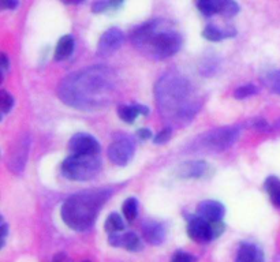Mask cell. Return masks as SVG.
Returning <instances> with one entry per match:
<instances>
[{"mask_svg": "<svg viewBox=\"0 0 280 262\" xmlns=\"http://www.w3.org/2000/svg\"><path fill=\"white\" fill-rule=\"evenodd\" d=\"M118 78L114 70L104 66H91L73 73L59 85L63 103L81 111H97L114 101Z\"/></svg>", "mask_w": 280, "mask_h": 262, "instance_id": "6da1fadb", "label": "cell"}, {"mask_svg": "<svg viewBox=\"0 0 280 262\" xmlns=\"http://www.w3.org/2000/svg\"><path fill=\"white\" fill-rule=\"evenodd\" d=\"M156 101L163 117L170 122L186 124L199 111L201 98L194 86L183 75L167 73L157 81Z\"/></svg>", "mask_w": 280, "mask_h": 262, "instance_id": "7a4b0ae2", "label": "cell"}, {"mask_svg": "<svg viewBox=\"0 0 280 262\" xmlns=\"http://www.w3.org/2000/svg\"><path fill=\"white\" fill-rule=\"evenodd\" d=\"M109 195V190H91L72 195L60 209L64 224L78 232L91 229Z\"/></svg>", "mask_w": 280, "mask_h": 262, "instance_id": "3957f363", "label": "cell"}, {"mask_svg": "<svg viewBox=\"0 0 280 262\" xmlns=\"http://www.w3.org/2000/svg\"><path fill=\"white\" fill-rule=\"evenodd\" d=\"M160 21H149L131 33V41L138 49L163 60L175 55L182 47V37L174 30H159Z\"/></svg>", "mask_w": 280, "mask_h": 262, "instance_id": "277c9868", "label": "cell"}, {"mask_svg": "<svg viewBox=\"0 0 280 262\" xmlns=\"http://www.w3.org/2000/svg\"><path fill=\"white\" fill-rule=\"evenodd\" d=\"M239 137L237 127H223L218 130L206 131L197 137L189 149L194 153H220L235 144Z\"/></svg>", "mask_w": 280, "mask_h": 262, "instance_id": "5b68a950", "label": "cell"}, {"mask_svg": "<svg viewBox=\"0 0 280 262\" xmlns=\"http://www.w3.org/2000/svg\"><path fill=\"white\" fill-rule=\"evenodd\" d=\"M101 169V161L97 155H74L67 157L62 164L64 178L74 182H88L96 178Z\"/></svg>", "mask_w": 280, "mask_h": 262, "instance_id": "8992f818", "label": "cell"}, {"mask_svg": "<svg viewBox=\"0 0 280 262\" xmlns=\"http://www.w3.org/2000/svg\"><path fill=\"white\" fill-rule=\"evenodd\" d=\"M224 229V224L222 221L211 223L202 217H191L187 223V235L190 239L198 243H206L212 239L222 235Z\"/></svg>", "mask_w": 280, "mask_h": 262, "instance_id": "52a82bcc", "label": "cell"}, {"mask_svg": "<svg viewBox=\"0 0 280 262\" xmlns=\"http://www.w3.org/2000/svg\"><path fill=\"white\" fill-rule=\"evenodd\" d=\"M30 145H32V137L29 133H25L15 141L14 145L10 148L6 163H7V168L15 175L24 172L29 157Z\"/></svg>", "mask_w": 280, "mask_h": 262, "instance_id": "ba28073f", "label": "cell"}, {"mask_svg": "<svg viewBox=\"0 0 280 262\" xmlns=\"http://www.w3.org/2000/svg\"><path fill=\"white\" fill-rule=\"evenodd\" d=\"M134 150H135V144L130 137L119 136L108 146V157L116 165L124 167L133 159Z\"/></svg>", "mask_w": 280, "mask_h": 262, "instance_id": "9c48e42d", "label": "cell"}, {"mask_svg": "<svg viewBox=\"0 0 280 262\" xmlns=\"http://www.w3.org/2000/svg\"><path fill=\"white\" fill-rule=\"evenodd\" d=\"M124 41L123 32L118 28H111L103 33L97 44V55L100 56H111L112 53L122 47Z\"/></svg>", "mask_w": 280, "mask_h": 262, "instance_id": "30bf717a", "label": "cell"}, {"mask_svg": "<svg viewBox=\"0 0 280 262\" xmlns=\"http://www.w3.org/2000/svg\"><path fill=\"white\" fill-rule=\"evenodd\" d=\"M70 150L76 155H97L100 152V145L91 134L78 133L70 140Z\"/></svg>", "mask_w": 280, "mask_h": 262, "instance_id": "8fae6325", "label": "cell"}, {"mask_svg": "<svg viewBox=\"0 0 280 262\" xmlns=\"http://www.w3.org/2000/svg\"><path fill=\"white\" fill-rule=\"evenodd\" d=\"M108 242L114 247H123L128 251H138L143 247L141 239L135 232H115L109 235Z\"/></svg>", "mask_w": 280, "mask_h": 262, "instance_id": "7c38bea8", "label": "cell"}, {"mask_svg": "<svg viewBox=\"0 0 280 262\" xmlns=\"http://www.w3.org/2000/svg\"><path fill=\"white\" fill-rule=\"evenodd\" d=\"M226 215V209H224L223 204L218 201H202L198 206V216L202 217L205 220L211 221V223H219Z\"/></svg>", "mask_w": 280, "mask_h": 262, "instance_id": "4fadbf2b", "label": "cell"}, {"mask_svg": "<svg viewBox=\"0 0 280 262\" xmlns=\"http://www.w3.org/2000/svg\"><path fill=\"white\" fill-rule=\"evenodd\" d=\"M143 229V238L151 244H162L166 238V231L160 223L153 220L144 221L141 225Z\"/></svg>", "mask_w": 280, "mask_h": 262, "instance_id": "5bb4252c", "label": "cell"}, {"mask_svg": "<svg viewBox=\"0 0 280 262\" xmlns=\"http://www.w3.org/2000/svg\"><path fill=\"white\" fill-rule=\"evenodd\" d=\"M235 262H265V258L258 246L243 242L239 244Z\"/></svg>", "mask_w": 280, "mask_h": 262, "instance_id": "9a60e30c", "label": "cell"}, {"mask_svg": "<svg viewBox=\"0 0 280 262\" xmlns=\"http://www.w3.org/2000/svg\"><path fill=\"white\" fill-rule=\"evenodd\" d=\"M206 172V164L204 161H189L183 163L178 168V176L186 179L201 178Z\"/></svg>", "mask_w": 280, "mask_h": 262, "instance_id": "2e32d148", "label": "cell"}, {"mask_svg": "<svg viewBox=\"0 0 280 262\" xmlns=\"http://www.w3.org/2000/svg\"><path fill=\"white\" fill-rule=\"evenodd\" d=\"M149 109L143 105H120L118 108V116L124 123H134L138 115H148Z\"/></svg>", "mask_w": 280, "mask_h": 262, "instance_id": "e0dca14e", "label": "cell"}, {"mask_svg": "<svg viewBox=\"0 0 280 262\" xmlns=\"http://www.w3.org/2000/svg\"><path fill=\"white\" fill-rule=\"evenodd\" d=\"M74 38L72 36H63L59 42H57L56 49H55V55H53V59L56 61H62L64 59L70 56L74 51Z\"/></svg>", "mask_w": 280, "mask_h": 262, "instance_id": "ac0fdd59", "label": "cell"}, {"mask_svg": "<svg viewBox=\"0 0 280 262\" xmlns=\"http://www.w3.org/2000/svg\"><path fill=\"white\" fill-rule=\"evenodd\" d=\"M265 190L272 204L280 208V180L276 176H269L265 180Z\"/></svg>", "mask_w": 280, "mask_h": 262, "instance_id": "d6986e66", "label": "cell"}, {"mask_svg": "<svg viewBox=\"0 0 280 262\" xmlns=\"http://www.w3.org/2000/svg\"><path fill=\"white\" fill-rule=\"evenodd\" d=\"M124 224L122 217L118 213H111V215L107 217V220L104 223V229L108 232V234H115V232H120L123 231Z\"/></svg>", "mask_w": 280, "mask_h": 262, "instance_id": "ffe728a7", "label": "cell"}, {"mask_svg": "<svg viewBox=\"0 0 280 262\" xmlns=\"http://www.w3.org/2000/svg\"><path fill=\"white\" fill-rule=\"evenodd\" d=\"M220 0H197V7L206 17L218 14Z\"/></svg>", "mask_w": 280, "mask_h": 262, "instance_id": "44dd1931", "label": "cell"}, {"mask_svg": "<svg viewBox=\"0 0 280 262\" xmlns=\"http://www.w3.org/2000/svg\"><path fill=\"white\" fill-rule=\"evenodd\" d=\"M122 211H123V215L126 217V220L127 221H134L135 220V217L138 215V202L135 198H127L126 201L123 202V208H122Z\"/></svg>", "mask_w": 280, "mask_h": 262, "instance_id": "7402d4cb", "label": "cell"}, {"mask_svg": "<svg viewBox=\"0 0 280 262\" xmlns=\"http://www.w3.org/2000/svg\"><path fill=\"white\" fill-rule=\"evenodd\" d=\"M239 13V6L235 0H220L219 5V14L224 17H234Z\"/></svg>", "mask_w": 280, "mask_h": 262, "instance_id": "603a6c76", "label": "cell"}, {"mask_svg": "<svg viewBox=\"0 0 280 262\" xmlns=\"http://www.w3.org/2000/svg\"><path fill=\"white\" fill-rule=\"evenodd\" d=\"M202 37L209 40V41H220V40H223L224 37H227V34H224V33L222 32V30H219L216 26L209 25V26H206V28L204 29Z\"/></svg>", "mask_w": 280, "mask_h": 262, "instance_id": "cb8c5ba5", "label": "cell"}, {"mask_svg": "<svg viewBox=\"0 0 280 262\" xmlns=\"http://www.w3.org/2000/svg\"><path fill=\"white\" fill-rule=\"evenodd\" d=\"M257 88L254 85H245V86H239L235 92H234V96L238 100H243V98H247L253 96V94H257Z\"/></svg>", "mask_w": 280, "mask_h": 262, "instance_id": "d4e9b609", "label": "cell"}, {"mask_svg": "<svg viewBox=\"0 0 280 262\" xmlns=\"http://www.w3.org/2000/svg\"><path fill=\"white\" fill-rule=\"evenodd\" d=\"M14 105V97L10 93H7L6 90L0 92V108H2V112L7 113Z\"/></svg>", "mask_w": 280, "mask_h": 262, "instance_id": "484cf974", "label": "cell"}, {"mask_svg": "<svg viewBox=\"0 0 280 262\" xmlns=\"http://www.w3.org/2000/svg\"><path fill=\"white\" fill-rule=\"evenodd\" d=\"M171 262H197V258L189 253H183V251H178L172 255Z\"/></svg>", "mask_w": 280, "mask_h": 262, "instance_id": "4316f807", "label": "cell"}, {"mask_svg": "<svg viewBox=\"0 0 280 262\" xmlns=\"http://www.w3.org/2000/svg\"><path fill=\"white\" fill-rule=\"evenodd\" d=\"M171 134H172V130L170 128V127H167V128L162 130L156 137H155V144H157V145H160V144H166V142H168L170 138H171Z\"/></svg>", "mask_w": 280, "mask_h": 262, "instance_id": "83f0119b", "label": "cell"}, {"mask_svg": "<svg viewBox=\"0 0 280 262\" xmlns=\"http://www.w3.org/2000/svg\"><path fill=\"white\" fill-rule=\"evenodd\" d=\"M109 7H111L109 2H96L95 5L92 6V10H93V13H104Z\"/></svg>", "mask_w": 280, "mask_h": 262, "instance_id": "f1b7e54d", "label": "cell"}, {"mask_svg": "<svg viewBox=\"0 0 280 262\" xmlns=\"http://www.w3.org/2000/svg\"><path fill=\"white\" fill-rule=\"evenodd\" d=\"M0 5L3 10H15L18 7L19 0H0Z\"/></svg>", "mask_w": 280, "mask_h": 262, "instance_id": "f546056e", "label": "cell"}, {"mask_svg": "<svg viewBox=\"0 0 280 262\" xmlns=\"http://www.w3.org/2000/svg\"><path fill=\"white\" fill-rule=\"evenodd\" d=\"M137 134L143 141H147L149 140V138H152V133H151V130H148V128H139Z\"/></svg>", "mask_w": 280, "mask_h": 262, "instance_id": "4dcf8cb0", "label": "cell"}, {"mask_svg": "<svg viewBox=\"0 0 280 262\" xmlns=\"http://www.w3.org/2000/svg\"><path fill=\"white\" fill-rule=\"evenodd\" d=\"M7 234H9V225L6 224L5 220H2V247H5Z\"/></svg>", "mask_w": 280, "mask_h": 262, "instance_id": "1f68e13d", "label": "cell"}, {"mask_svg": "<svg viewBox=\"0 0 280 262\" xmlns=\"http://www.w3.org/2000/svg\"><path fill=\"white\" fill-rule=\"evenodd\" d=\"M253 127H256V128H258V130H268V128H269L268 123H266L264 119L254 120V122H253Z\"/></svg>", "mask_w": 280, "mask_h": 262, "instance_id": "d6a6232c", "label": "cell"}, {"mask_svg": "<svg viewBox=\"0 0 280 262\" xmlns=\"http://www.w3.org/2000/svg\"><path fill=\"white\" fill-rule=\"evenodd\" d=\"M2 70L3 71H6L7 69H9V66H10V61H9V59H7V56H6L5 53H2Z\"/></svg>", "mask_w": 280, "mask_h": 262, "instance_id": "836d02e7", "label": "cell"}, {"mask_svg": "<svg viewBox=\"0 0 280 262\" xmlns=\"http://www.w3.org/2000/svg\"><path fill=\"white\" fill-rule=\"evenodd\" d=\"M81 2H84V0H62V3H64V5H78Z\"/></svg>", "mask_w": 280, "mask_h": 262, "instance_id": "e575fe53", "label": "cell"}, {"mask_svg": "<svg viewBox=\"0 0 280 262\" xmlns=\"http://www.w3.org/2000/svg\"><path fill=\"white\" fill-rule=\"evenodd\" d=\"M123 0H109V6L111 7H118L119 5H122Z\"/></svg>", "mask_w": 280, "mask_h": 262, "instance_id": "d590c367", "label": "cell"}]
</instances>
